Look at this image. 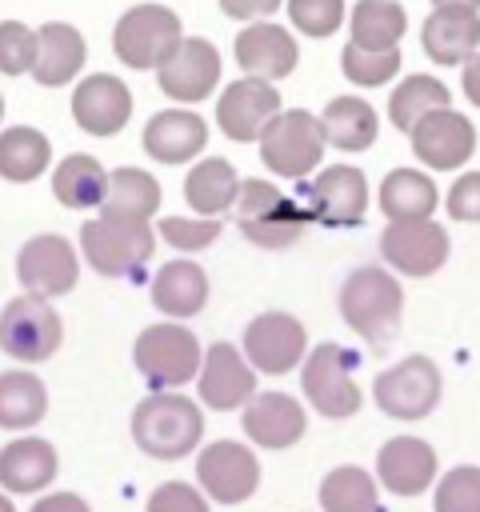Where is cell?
Masks as SVG:
<instances>
[{
  "mask_svg": "<svg viewBox=\"0 0 480 512\" xmlns=\"http://www.w3.org/2000/svg\"><path fill=\"white\" fill-rule=\"evenodd\" d=\"M204 436V412L180 392H152L132 412V440L152 460H180L196 452Z\"/></svg>",
  "mask_w": 480,
  "mask_h": 512,
  "instance_id": "1",
  "label": "cell"
},
{
  "mask_svg": "<svg viewBox=\"0 0 480 512\" xmlns=\"http://www.w3.org/2000/svg\"><path fill=\"white\" fill-rule=\"evenodd\" d=\"M340 316L368 344H384L400 328V316H404L400 280L372 264L348 272V280L340 284Z\"/></svg>",
  "mask_w": 480,
  "mask_h": 512,
  "instance_id": "2",
  "label": "cell"
},
{
  "mask_svg": "<svg viewBox=\"0 0 480 512\" xmlns=\"http://www.w3.org/2000/svg\"><path fill=\"white\" fill-rule=\"evenodd\" d=\"M324 148H328L324 124L304 108L276 112L260 132V160L272 176H284V180H304L320 164Z\"/></svg>",
  "mask_w": 480,
  "mask_h": 512,
  "instance_id": "3",
  "label": "cell"
},
{
  "mask_svg": "<svg viewBox=\"0 0 480 512\" xmlns=\"http://www.w3.org/2000/svg\"><path fill=\"white\" fill-rule=\"evenodd\" d=\"M132 360H136V372H140L156 392H164V388H180V384L196 380L204 352H200V340H196L184 324L164 320V324H148V328L136 336Z\"/></svg>",
  "mask_w": 480,
  "mask_h": 512,
  "instance_id": "4",
  "label": "cell"
},
{
  "mask_svg": "<svg viewBox=\"0 0 480 512\" xmlns=\"http://www.w3.org/2000/svg\"><path fill=\"white\" fill-rule=\"evenodd\" d=\"M232 212L240 232L260 248H288L308 224V208H296V200L268 180H240Z\"/></svg>",
  "mask_w": 480,
  "mask_h": 512,
  "instance_id": "5",
  "label": "cell"
},
{
  "mask_svg": "<svg viewBox=\"0 0 480 512\" xmlns=\"http://www.w3.org/2000/svg\"><path fill=\"white\" fill-rule=\"evenodd\" d=\"M352 368H356V356L344 344H316L304 356V368H300L304 400L320 416H332V420L356 416L360 404H364V392H360Z\"/></svg>",
  "mask_w": 480,
  "mask_h": 512,
  "instance_id": "6",
  "label": "cell"
},
{
  "mask_svg": "<svg viewBox=\"0 0 480 512\" xmlns=\"http://www.w3.org/2000/svg\"><path fill=\"white\" fill-rule=\"evenodd\" d=\"M184 40L180 16L164 4H132L112 28V52L128 68H160Z\"/></svg>",
  "mask_w": 480,
  "mask_h": 512,
  "instance_id": "7",
  "label": "cell"
},
{
  "mask_svg": "<svg viewBox=\"0 0 480 512\" xmlns=\"http://www.w3.org/2000/svg\"><path fill=\"white\" fill-rule=\"evenodd\" d=\"M80 252L92 264V272H100V276H128L144 260H152L156 232H152V224L96 216V220L80 224Z\"/></svg>",
  "mask_w": 480,
  "mask_h": 512,
  "instance_id": "8",
  "label": "cell"
},
{
  "mask_svg": "<svg viewBox=\"0 0 480 512\" xmlns=\"http://www.w3.org/2000/svg\"><path fill=\"white\" fill-rule=\"evenodd\" d=\"M64 340L60 312L40 296H16L0 312V348L20 364L48 360Z\"/></svg>",
  "mask_w": 480,
  "mask_h": 512,
  "instance_id": "9",
  "label": "cell"
},
{
  "mask_svg": "<svg viewBox=\"0 0 480 512\" xmlns=\"http://www.w3.org/2000/svg\"><path fill=\"white\" fill-rule=\"evenodd\" d=\"M440 368L428 356H404L372 380V400L392 420H424L440 404Z\"/></svg>",
  "mask_w": 480,
  "mask_h": 512,
  "instance_id": "10",
  "label": "cell"
},
{
  "mask_svg": "<svg viewBox=\"0 0 480 512\" xmlns=\"http://www.w3.org/2000/svg\"><path fill=\"white\" fill-rule=\"evenodd\" d=\"M308 352V332L292 312H260L244 328V360L252 372L264 376H284L304 364Z\"/></svg>",
  "mask_w": 480,
  "mask_h": 512,
  "instance_id": "11",
  "label": "cell"
},
{
  "mask_svg": "<svg viewBox=\"0 0 480 512\" xmlns=\"http://www.w3.org/2000/svg\"><path fill=\"white\" fill-rule=\"evenodd\" d=\"M16 276L20 284L28 288V296H40V300H52V296H64L76 288V276H80V256L72 248V240L56 236V232H44V236H32L20 256H16Z\"/></svg>",
  "mask_w": 480,
  "mask_h": 512,
  "instance_id": "12",
  "label": "cell"
},
{
  "mask_svg": "<svg viewBox=\"0 0 480 512\" xmlns=\"http://www.w3.org/2000/svg\"><path fill=\"white\" fill-rule=\"evenodd\" d=\"M196 480L204 496L220 504H244L260 484V460L240 440H212L196 456Z\"/></svg>",
  "mask_w": 480,
  "mask_h": 512,
  "instance_id": "13",
  "label": "cell"
},
{
  "mask_svg": "<svg viewBox=\"0 0 480 512\" xmlns=\"http://www.w3.org/2000/svg\"><path fill=\"white\" fill-rule=\"evenodd\" d=\"M408 136H412L416 160L432 172H456L476 152V124L464 112H452V108L428 112Z\"/></svg>",
  "mask_w": 480,
  "mask_h": 512,
  "instance_id": "14",
  "label": "cell"
},
{
  "mask_svg": "<svg viewBox=\"0 0 480 512\" xmlns=\"http://www.w3.org/2000/svg\"><path fill=\"white\" fill-rule=\"evenodd\" d=\"M156 84L176 104H196L220 84V52L204 36H184L156 68Z\"/></svg>",
  "mask_w": 480,
  "mask_h": 512,
  "instance_id": "15",
  "label": "cell"
},
{
  "mask_svg": "<svg viewBox=\"0 0 480 512\" xmlns=\"http://www.w3.org/2000/svg\"><path fill=\"white\" fill-rule=\"evenodd\" d=\"M280 112V92L272 80H260V76H244V80H232L220 100H216V124L228 140H260V132L268 128V120Z\"/></svg>",
  "mask_w": 480,
  "mask_h": 512,
  "instance_id": "16",
  "label": "cell"
},
{
  "mask_svg": "<svg viewBox=\"0 0 480 512\" xmlns=\"http://www.w3.org/2000/svg\"><path fill=\"white\" fill-rule=\"evenodd\" d=\"M368 212V180L352 164H332L308 184V220L328 228H352Z\"/></svg>",
  "mask_w": 480,
  "mask_h": 512,
  "instance_id": "17",
  "label": "cell"
},
{
  "mask_svg": "<svg viewBox=\"0 0 480 512\" xmlns=\"http://www.w3.org/2000/svg\"><path fill=\"white\" fill-rule=\"evenodd\" d=\"M380 252L404 276H432L448 260V232L436 220H392L380 232Z\"/></svg>",
  "mask_w": 480,
  "mask_h": 512,
  "instance_id": "18",
  "label": "cell"
},
{
  "mask_svg": "<svg viewBox=\"0 0 480 512\" xmlns=\"http://www.w3.org/2000/svg\"><path fill=\"white\" fill-rule=\"evenodd\" d=\"M196 384H200V400L212 412H232V408H240L256 396V372L240 356V348H232L228 340H216L204 352Z\"/></svg>",
  "mask_w": 480,
  "mask_h": 512,
  "instance_id": "19",
  "label": "cell"
},
{
  "mask_svg": "<svg viewBox=\"0 0 480 512\" xmlns=\"http://www.w3.org/2000/svg\"><path fill=\"white\" fill-rule=\"evenodd\" d=\"M232 56L244 68V76L284 80V76H292L296 60H300V48H296V36L284 24L252 20L248 28H240V36L232 44Z\"/></svg>",
  "mask_w": 480,
  "mask_h": 512,
  "instance_id": "20",
  "label": "cell"
},
{
  "mask_svg": "<svg viewBox=\"0 0 480 512\" xmlns=\"http://www.w3.org/2000/svg\"><path fill=\"white\" fill-rule=\"evenodd\" d=\"M132 116V92L108 72H92L72 92V120L88 136H116Z\"/></svg>",
  "mask_w": 480,
  "mask_h": 512,
  "instance_id": "21",
  "label": "cell"
},
{
  "mask_svg": "<svg viewBox=\"0 0 480 512\" xmlns=\"http://www.w3.org/2000/svg\"><path fill=\"white\" fill-rule=\"evenodd\" d=\"M436 452L420 436H392L376 452V476L392 496H420L436 480Z\"/></svg>",
  "mask_w": 480,
  "mask_h": 512,
  "instance_id": "22",
  "label": "cell"
},
{
  "mask_svg": "<svg viewBox=\"0 0 480 512\" xmlns=\"http://www.w3.org/2000/svg\"><path fill=\"white\" fill-rule=\"evenodd\" d=\"M244 432L260 448H292L308 432L304 404L288 392H260L244 404Z\"/></svg>",
  "mask_w": 480,
  "mask_h": 512,
  "instance_id": "23",
  "label": "cell"
},
{
  "mask_svg": "<svg viewBox=\"0 0 480 512\" xmlns=\"http://www.w3.org/2000/svg\"><path fill=\"white\" fill-rule=\"evenodd\" d=\"M144 152L160 164H184L192 156L204 152L208 144V124L204 116L196 112H184V108H168V112H156L148 124H144Z\"/></svg>",
  "mask_w": 480,
  "mask_h": 512,
  "instance_id": "24",
  "label": "cell"
},
{
  "mask_svg": "<svg viewBox=\"0 0 480 512\" xmlns=\"http://www.w3.org/2000/svg\"><path fill=\"white\" fill-rule=\"evenodd\" d=\"M420 44L436 64H464L480 52V16L472 8H432L420 28Z\"/></svg>",
  "mask_w": 480,
  "mask_h": 512,
  "instance_id": "25",
  "label": "cell"
},
{
  "mask_svg": "<svg viewBox=\"0 0 480 512\" xmlns=\"http://www.w3.org/2000/svg\"><path fill=\"white\" fill-rule=\"evenodd\" d=\"M60 472L56 448L44 436H20L0 448V484L12 496H32L44 492Z\"/></svg>",
  "mask_w": 480,
  "mask_h": 512,
  "instance_id": "26",
  "label": "cell"
},
{
  "mask_svg": "<svg viewBox=\"0 0 480 512\" xmlns=\"http://www.w3.org/2000/svg\"><path fill=\"white\" fill-rule=\"evenodd\" d=\"M84 60H88V44H84V36L72 24L48 20V24L36 28V64H32L36 84L60 88V84L80 76Z\"/></svg>",
  "mask_w": 480,
  "mask_h": 512,
  "instance_id": "27",
  "label": "cell"
},
{
  "mask_svg": "<svg viewBox=\"0 0 480 512\" xmlns=\"http://www.w3.org/2000/svg\"><path fill=\"white\" fill-rule=\"evenodd\" d=\"M236 192H240V176L224 156H204L184 176V200L204 220H220L236 204Z\"/></svg>",
  "mask_w": 480,
  "mask_h": 512,
  "instance_id": "28",
  "label": "cell"
},
{
  "mask_svg": "<svg viewBox=\"0 0 480 512\" xmlns=\"http://www.w3.org/2000/svg\"><path fill=\"white\" fill-rule=\"evenodd\" d=\"M152 304L172 316V320H188L208 304V276L200 264L192 260H172L156 272L152 280Z\"/></svg>",
  "mask_w": 480,
  "mask_h": 512,
  "instance_id": "29",
  "label": "cell"
},
{
  "mask_svg": "<svg viewBox=\"0 0 480 512\" xmlns=\"http://www.w3.org/2000/svg\"><path fill=\"white\" fill-rule=\"evenodd\" d=\"M440 204L436 180L420 168H392L380 184V212L392 220H432Z\"/></svg>",
  "mask_w": 480,
  "mask_h": 512,
  "instance_id": "30",
  "label": "cell"
},
{
  "mask_svg": "<svg viewBox=\"0 0 480 512\" xmlns=\"http://www.w3.org/2000/svg\"><path fill=\"white\" fill-rule=\"evenodd\" d=\"M160 208V184L144 168H116L108 172V196L100 204V216L108 220H136L148 224Z\"/></svg>",
  "mask_w": 480,
  "mask_h": 512,
  "instance_id": "31",
  "label": "cell"
},
{
  "mask_svg": "<svg viewBox=\"0 0 480 512\" xmlns=\"http://www.w3.org/2000/svg\"><path fill=\"white\" fill-rule=\"evenodd\" d=\"M320 124H324V140L336 144L340 152H364L376 144V108L360 96H336L328 100V108L320 112Z\"/></svg>",
  "mask_w": 480,
  "mask_h": 512,
  "instance_id": "32",
  "label": "cell"
},
{
  "mask_svg": "<svg viewBox=\"0 0 480 512\" xmlns=\"http://www.w3.org/2000/svg\"><path fill=\"white\" fill-rule=\"evenodd\" d=\"M52 192H56V200H60L64 208H76V212L100 208L104 196H108V172H104V164H100L96 156L72 152V156H64V160L56 164V172H52Z\"/></svg>",
  "mask_w": 480,
  "mask_h": 512,
  "instance_id": "33",
  "label": "cell"
},
{
  "mask_svg": "<svg viewBox=\"0 0 480 512\" xmlns=\"http://www.w3.org/2000/svg\"><path fill=\"white\" fill-rule=\"evenodd\" d=\"M44 412H48V388L36 372L24 368L0 372V428L28 432L44 420Z\"/></svg>",
  "mask_w": 480,
  "mask_h": 512,
  "instance_id": "34",
  "label": "cell"
},
{
  "mask_svg": "<svg viewBox=\"0 0 480 512\" xmlns=\"http://www.w3.org/2000/svg\"><path fill=\"white\" fill-rule=\"evenodd\" d=\"M348 28H352V44L388 52L400 44L408 28V12L396 0H356V8L348 12Z\"/></svg>",
  "mask_w": 480,
  "mask_h": 512,
  "instance_id": "35",
  "label": "cell"
},
{
  "mask_svg": "<svg viewBox=\"0 0 480 512\" xmlns=\"http://www.w3.org/2000/svg\"><path fill=\"white\" fill-rule=\"evenodd\" d=\"M48 156H52V144L40 128H28V124H16V128H4L0 132V176L12 180V184H28L36 176L48 172Z\"/></svg>",
  "mask_w": 480,
  "mask_h": 512,
  "instance_id": "36",
  "label": "cell"
},
{
  "mask_svg": "<svg viewBox=\"0 0 480 512\" xmlns=\"http://www.w3.org/2000/svg\"><path fill=\"white\" fill-rule=\"evenodd\" d=\"M436 108H448V84H440L428 72H416V76L400 80V88H392V96H388V120L400 132H412Z\"/></svg>",
  "mask_w": 480,
  "mask_h": 512,
  "instance_id": "37",
  "label": "cell"
},
{
  "mask_svg": "<svg viewBox=\"0 0 480 512\" xmlns=\"http://www.w3.org/2000/svg\"><path fill=\"white\" fill-rule=\"evenodd\" d=\"M320 508L324 512H372L376 480L356 464H340L320 480Z\"/></svg>",
  "mask_w": 480,
  "mask_h": 512,
  "instance_id": "38",
  "label": "cell"
},
{
  "mask_svg": "<svg viewBox=\"0 0 480 512\" xmlns=\"http://www.w3.org/2000/svg\"><path fill=\"white\" fill-rule=\"evenodd\" d=\"M340 72L356 88H380L400 72V48L372 52V48H360V44L348 40V48L340 52Z\"/></svg>",
  "mask_w": 480,
  "mask_h": 512,
  "instance_id": "39",
  "label": "cell"
},
{
  "mask_svg": "<svg viewBox=\"0 0 480 512\" xmlns=\"http://www.w3.org/2000/svg\"><path fill=\"white\" fill-rule=\"evenodd\" d=\"M432 508L436 512H480V468L460 464V468L444 472L436 484Z\"/></svg>",
  "mask_w": 480,
  "mask_h": 512,
  "instance_id": "40",
  "label": "cell"
},
{
  "mask_svg": "<svg viewBox=\"0 0 480 512\" xmlns=\"http://www.w3.org/2000/svg\"><path fill=\"white\" fill-rule=\"evenodd\" d=\"M348 8L344 0H288V20L296 32L312 36V40H324L332 36L340 24H344Z\"/></svg>",
  "mask_w": 480,
  "mask_h": 512,
  "instance_id": "41",
  "label": "cell"
},
{
  "mask_svg": "<svg viewBox=\"0 0 480 512\" xmlns=\"http://www.w3.org/2000/svg\"><path fill=\"white\" fill-rule=\"evenodd\" d=\"M36 64V28L20 20H0V72L20 76Z\"/></svg>",
  "mask_w": 480,
  "mask_h": 512,
  "instance_id": "42",
  "label": "cell"
},
{
  "mask_svg": "<svg viewBox=\"0 0 480 512\" xmlns=\"http://www.w3.org/2000/svg\"><path fill=\"white\" fill-rule=\"evenodd\" d=\"M156 236L160 240H168L172 248H180V252H200V248H208V244H216L220 240V220H188V216H164L160 224H156Z\"/></svg>",
  "mask_w": 480,
  "mask_h": 512,
  "instance_id": "43",
  "label": "cell"
},
{
  "mask_svg": "<svg viewBox=\"0 0 480 512\" xmlns=\"http://www.w3.org/2000/svg\"><path fill=\"white\" fill-rule=\"evenodd\" d=\"M148 512H208V500H204V492H196L184 480H164L148 496Z\"/></svg>",
  "mask_w": 480,
  "mask_h": 512,
  "instance_id": "44",
  "label": "cell"
},
{
  "mask_svg": "<svg viewBox=\"0 0 480 512\" xmlns=\"http://www.w3.org/2000/svg\"><path fill=\"white\" fill-rule=\"evenodd\" d=\"M448 216L460 224H480V172L456 176V184L448 188Z\"/></svg>",
  "mask_w": 480,
  "mask_h": 512,
  "instance_id": "45",
  "label": "cell"
},
{
  "mask_svg": "<svg viewBox=\"0 0 480 512\" xmlns=\"http://www.w3.org/2000/svg\"><path fill=\"white\" fill-rule=\"evenodd\" d=\"M284 0H220V12L232 20H264L280 8Z\"/></svg>",
  "mask_w": 480,
  "mask_h": 512,
  "instance_id": "46",
  "label": "cell"
},
{
  "mask_svg": "<svg viewBox=\"0 0 480 512\" xmlns=\"http://www.w3.org/2000/svg\"><path fill=\"white\" fill-rule=\"evenodd\" d=\"M32 512H92L76 492H52V496H40L32 504Z\"/></svg>",
  "mask_w": 480,
  "mask_h": 512,
  "instance_id": "47",
  "label": "cell"
},
{
  "mask_svg": "<svg viewBox=\"0 0 480 512\" xmlns=\"http://www.w3.org/2000/svg\"><path fill=\"white\" fill-rule=\"evenodd\" d=\"M464 96H468V104L480 108V52L472 60H464Z\"/></svg>",
  "mask_w": 480,
  "mask_h": 512,
  "instance_id": "48",
  "label": "cell"
},
{
  "mask_svg": "<svg viewBox=\"0 0 480 512\" xmlns=\"http://www.w3.org/2000/svg\"><path fill=\"white\" fill-rule=\"evenodd\" d=\"M432 8H480V0H432Z\"/></svg>",
  "mask_w": 480,
  "mask_h": 512,
  "instance_id": "49",
  "label": "cell"
},
{
  "mask_svg": "<svg viewBox=\"0 0 480 512\" xmlns=\"http://www.w3.org/2000/svg\"><path fill=\"white\" fill-rule=\"evenodd\" d=\"M0 512H16V504H12V496H4V492H0Z\"/></svg>",
  "mask_w": 480,
  "mask_h": 512,
  "instance_id": "50",
  "label": "cell"
},
{
  "mask_svg": "<svg viewBox=\"0 0 480 512\" xmlns=\"http://www.w3.org/2000/svg\"><path fill=\"white\" fill-rule=\"evenodd\" d=\"M0 120H4V96H0Z\"/></svg>",
  "mask_w": 480,
  "mask_h": 512,
  "instance_id": "51",
  "label": "cell"
}]
</instances>
